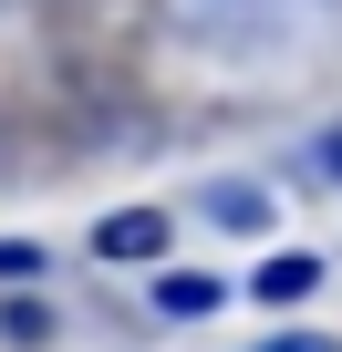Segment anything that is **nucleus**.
Returning a JSON list of instances; mask_svg holds the SVG:
<instances>
[{
  "mask_svg": "<svg viewBox=\"0 0 342 352\" xmlns=\"http://www.w3.org/2000/svg\"><path fill=\"white\" fill-rule=\"evenodd\" d=\"M270 311H290V300H311L321 290V259H301V249H280V259H259V280H249Z\"/></svg>",
  "mask_w": 342,
  "mask_h": 352,
  "instance_id": "obj_2",
  "label": "nucleus"
},
{
  "mask_svg": "<svg viewBox=\"0 0 342 352\" xmlns=\"http://www.w3.org/2000/svg\"><path fill=\"white\" fill-rule=\"evenodd\" d=\"M270 352H311V342H270Z\"/></svg>",
  "mask_w": 342,
  "mask_h": 352,
  "instance_id": "obj_8",
  "label": "nucleus"
},
{
  "mask_svg": "<svg viewBox=\"0 0 342 352\" xmlns=\"http://www.w3.org/2000/svg\"><path fill=\"white\" fill-rule=\"evenodd\" d=\"M32 270H42V249H32V239H0V280H32Z\"/></svg>",
  "mask_w": 342,
  "mask_h": 352,
  "instance_id": "obj_6",
  "label": "nucleus"
},
{
  "mask_svg": "<svg viewBox=\"0 0 342 352\" xmlns=\"http://www.w3.org/2000/svg\"><path fill=\"white\" fill-rule=\"evenodd\" d=\"M321 166H332V176H342V135H321Z\"/></svg>",
  "mask_w": 342,
  "mask_h": 352,
  "instance_id": "obj_7",
  "label": "nucleus"
},
{
  "mask_svg": "<svg viewBox=\"0 0 342 352\" xmlns=\"http://www.w3.org/2000/svg\"><path fill=\"white\" fill-rule=\"evenodd\" d=\"M0 331H11V342H52V321H42L32 300H11V311H0Z\"/></svg>",
  "mask_w": 342,
  "mask_h": 352,
  "instance_id": "obj_5",
  "label": "nucleus"
},
{
  "mask_svg": "<svg viewBox=\"0 0 342 352\" xmlns=\"http://www.w3.org/2000/svg\"><path fill=\"white\" fill-rule=\"evenodd\" d=\"M208 218L239 228V239H259V228H270V197H259V187H208Z\"/></svg>",
  "mask_w": 342,
  "mask_h": 352,
  "instance_id": "obj_4",
  "label": "nucleus"
},
{
  "mask_svg": "<svg viewBox=\"0 0 342 352\" xmlns=\"http://www.w3.org/2000/svg\"><path fill=\"white\" fill-rule=\"evenodd\" d=\"M218 300H228V290H218V280H197V270H177V280H156V311H166V321H208Z\"/></svg>",
  "mask_w": 342,
  "mask_h": 352,
  "instance_id": "obj_3",
  "label": "nucleus"
},
{
  "mask_svg": "<svg viewBox=\"0 0 342 352\" xmlns=\"http://www.w3.org/2000/svg\"><path fill=\"white\" fill-rule=\"evenodd\" d=\"M166 249V218L156 208H114V218H94V259H156Z\"/></svg>",
  "mask_w": 342,
  "mask_h": 352,
  "instance_id": "obj_1",
  "label": "nucleus"
}]
</instances>
